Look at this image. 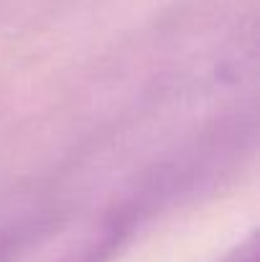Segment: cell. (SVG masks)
<instances>
[{
  "instance_id": "obj_1",
  "label": "cell",
  "mask_w": 260,
  "mask_h": 262,
  "mask_svg": "<svg viewBox=\"0 0 260 262\" xmlns=\"http://www.w3.org/2000/svg\"><path fill=\"white\" fill-rule=\"evenodd\" d=\"M217 262H260V237L258 232H253L250 237H245L240 245H235L225 257Z\"/></svg>"
}]
</instances>
